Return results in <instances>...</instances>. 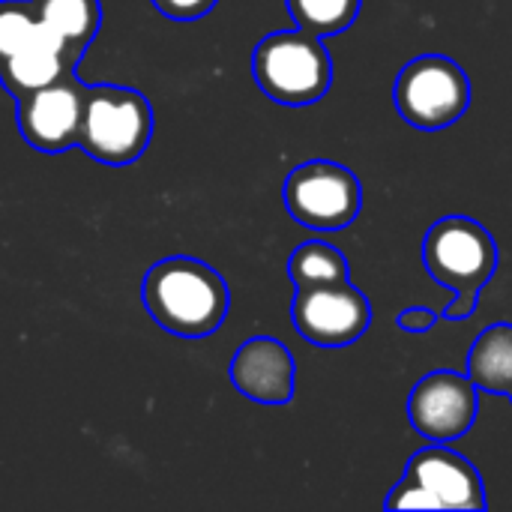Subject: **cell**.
<instances>
[{
    "instance_id": "6da1fadb",
    "label": "cell",
    "mask_w": 512,
    "mask_h": 512,
    "mask_svg": "<svg viewBox=\"0 0 512 512\" xmlns=\"http://www.w3.org/2000/svg\"><path fill=\"white\" fill-rule=\"evenodd\" d=\"M144 306L159 327L177 336H207L228 312L222 276L195 258H165L144 279Z\"/></svg>"
},
{
    "instance_id": "7a4b0ae2",
    "label": "cell",
    "mask_w": 512,
    "mask_h": 512,
    "mask_svg": "<svg viewBox=\"0 0 512 512\" xmlns=\"http://www.w3.org/2000/svg\"><path fill=\"white\" fill-rule=\"evenodd\" d=\"M423 264L438 285L456 294L444 318L465 321L474 315L483 285L498 270V243L477 219L444 216L426 231Z\"/></svg>"
},
{
    "instance_id": "3957f363",
    "label": "cell",
    "mask_w": 512,
    "mask_h": 512,
    "mask_svg": "<svg viewBox=\"0 0 512 512\" xmlns=\"http://www.w3.org/2000/svg\"><path fill=\"white\" fill-rule=\"evenodd\" d=\"M258 87L279 105H312L333 81V60L321 36L306 30H276L252 54Z\"/></svg>"
},
{
    "instance_id": "277c9868",
    "label": "cell",
    "mask_w": 512,
    "mask_h": 512,
    "mask_svg": "<svg viewBox=\"0 0 512 512\" xmlns=\"http://www.w3.org/2000/svg\"><path fill=\"white\" fill-rule=\"evenodd\" d=\"M153 135V111L147 96L129 87L99 84L84 96L78 144L105 165L135 162Z\"/></svg>"
},
{
    "instance_id": "5b68a950",
    "label": "cell",
    "mask_w": 512,
    "mask_h": 512,
    "mask_svg": "<svg viewBox=\"0 0 512 512\" xmlns=\"http://www.w3.org/2000/svg\"><path fill=\"white\" fill-rule=\"evenodd\" d=\"M393 102L408 126L441 132L468 111L471 78L447 54H423L402 66L393 84Z\"/></svg>"
},
{
    "instance_id": "8992f818",
    "label": "cell",
    "mask_w": 512,
    "mask_h": 512,
    "mask_svg": "<svg viewBox=\"0 0 512 512\" xmlns=\"http://www.w3.org/2000/svg\"><path fill=\"white\" fill-rule=\"evenodd\" d=\"M288 213L312 231H342L348 228L363 204L360 180L351 168L327 159L306 162L294 168L285 180Z\"/></svg>"
},
{
    "instance_id": "52a82bcc",
    "label": "cell",
    "mask_w": 512,
    "mask_h": 512,
    "mask_svg": "<svg viewBox=\"0 0 512 512\" xmlns=\"http://www.w3.org/2000/svg\"><path fill=\"white\" fill-rule=\"evenodd\" d=\"M297 333L318 348H348L372 324V306L348 279L300 288L291 306Z\"/></svg>"
},
{
    "instance_id": "ba28073f",
    "label": "cell",
    "mask_w": 512,
    "mask_h": 512,
    "mask_svg": "<svg viewBox=\"0 0 512 512\" xmlns=\"http://www.w3.org/2000/svg\"><path fill=\"white\" fill-rule=\"evenodd\" d=\"M480 390L462 372H429L408 399V420L432 444H450L477 423Z\"/></svg>"
},
{
    "instance_id": "9c48e42d",
    "label": "cell",
    "mask_w": 512,
    "mask_h": 512,
    "mask_svg": "<svg viewBox=\"0 0 512 512\" xmlns=\"http://www.w3.org/2000/svg\"><path fill=\"white\" fill-rule=\"evenodd\" d=\"M84 90L75 78H60L48 87H39L21 96L18 105V129L21 135L42 153H60L78 141L81 114H84Z\"/></svg>"
},
{
    "instance_id": "30bf717a",
    "label": "cell",
    "mask_w": 512,
    "mask_h": 512,
    "mask_svg": "<svg viewBox=\"0 0 512 512\" xmlns=\"http://www.w3.org/2000/svg\"><path fill=\"white\" fill-rule=\"evenodd\" d=\"M408 480L432 492L441 510H486V489L480 471L447 444H432L411 456Z\"/></svg>"
},
{
    "instance_id": "8fae6325",
    "label": "cell",
    "mask_w": 512,
    "mask_h": 512,
    "mask_svg": "<svg viewBox=\"0 0 512 512\" xmlns=\"http://www.w3.org/2000/svg\"><path fill=\"white\" fill-rule=\"evenodd\" d=\"M231 381L252 402L285 405L294 396V357L279 339L255 336L237 348Z\"/></svg>"
},
{
    "instance_id": "7c38bea8",
    "label": "cell",
    "mask_w": 512,
    "mask_h": 512,
    "mask_svg": "<svg viewBox=\"0 0 512 512\" xmlns=\"http://www.w3.org/2000/svg\"><path fill=\"white\" fill-rule=\"evenodd\" d=\"M477 390L510 396L512 393V324L486 327L471 351H468V372Z\"/></svg>"
},
{
    "instance_id": "4fadbf2b",
    "label": "cell",
    "mask_w": 512,
    "mask_h": 512,
    "mask_svg": "<svg viewBox=\"0 0 512 512\" xmlns=\"http://www.w3.org/2000/svg\"><path fill=\"white\" fill-rule=\"evenodd\" d=\"M66 69H69V63L63 54L45 51L36 45H27V48L15 51L12 57L0 60V75H3L6 87L18 96H27L39 87H48V84L66 78Z\"/></svg>"
},
{
    "instance_id": "5bb4252c",
    "label": "cell",
    "mask_w": 512,
    "mask_h": 512,
    "mask_svg": "<svg viewBox=\"0 0 512 512\" xmlns=\"http://www.w3.org/2000/svg\"><path fill=\"white\" fill-rule=\"evenodd\" d=\"M288 273L297 291L315 288V285H333V282L348 279V258L324 240H309L294 249L288 261Z\"/></svg>"
},
{
    "instance_id": "9a60e30c",
    "label": "cell",
    "mask_w": 512,
    "mask_h": 512,
    "mask_svg": "<svg viewBox=\"0 0 512 512\" xmlns=\"http://www.w3.org/2000/svg\"><path fill=\"white\" fill-rule=\"evenodd\" d=\"M33 12L75 48H81L99 27V0H33Z\"/></svg>"
},
{
    "instance_id": "2e32d148",
    "label": "cell",
    "mask_w": 512,
    "mask_h": 512,
    "mask_svg": "<svg viewBox=\"0 0 512 512\" xmlns=\"http://www.w3.org/2000/svg\"><path fill=\"white\" fill-rule=\"evenodd\" d=\"M300 30L315 36H336L348 30L360 12V0H288Z\"/></svg>"
},
{
    "instance_id": "e0dca14e",
    "label": "cell",
    "mask_w": 512,
    "mask_h": 512,
    "mask_svg": "<svg viewBox=\"0 0 512 512\" xmlns=\"http://www.w3.org/2000/svg\"><path fill=\"white\" fill-rule=\"evenodd\" d=\"M36 21L39 18L33 12V3H24V0H3L0 3V60L27 48Z\"/></svg>"
},
{
    "instance_id": "ac0fdd59",
    "label": "cell",
    "mask_w": 512,
    "mask_h": 512,
    "mask_svg": "<svg viewBox=\"0 0 512 512\" xmlns=\"http://www.w3.org/2000/svg\"><path fill=\"white\" fill-rule=\"evenodd\" d=\"M387 510H441V504L432 492H426L414 480L402 477V483L387 498Z\"/></svg>"
},
{
    "instance_id": "d6986e66",
    "label": "cell",
    "mask_w": 512,
    "mask_h": 512,
    "mask_svg": "<svg viewBox=\"0 0 512 512\" xmlns=\"http://www.w3.org/2000/svg\"><path fill=\"white\" fill-rule=\"evenodd\" d=\"M156 9L168 18H177V21H192V18H201L204 12H210V6L216 0H153Z\"/></svg>"
},
{
    "instance_id": "ffe728a7",
    "label": "cell",
    "mask_w": 512,
    "mask_h": 512,
    "mask_svg": "<svg viewBox=\"0 0 512 512\" xmlns=\"http://www.w3.org/2000/svg\"><path fill=\"white\" fill-rule=\"evenodd\" d=\"M435 321H438V312H429V309H405V312L399 315V327H402V330H411V333H423V330H429Z\"/></svg>"
},
{
    "instance_id": "44dd1931",
    "label": "cell",
    "mask_w": 512,
    "mask_h": 512,
    "mask_svg": "<svg viewBox=\"0 0 512 512\" xmlns=\"http://www.w3.org/2000/svg\"><path fill=\"white\" fill-rule=\"evenodd\" d=\"M510 399H512V393H510Z\"/></svg>"
}]
</instances>
